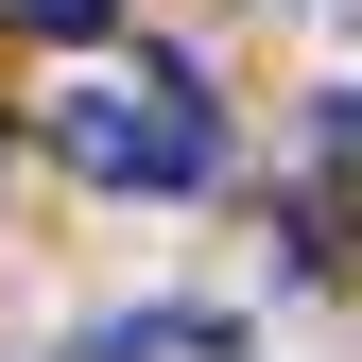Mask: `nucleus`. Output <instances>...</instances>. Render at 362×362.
<instances>
[{"label":"nucleus","instance_id":"nucleus-2","mask_svg":"<svg viewBox=\"0 0 362 362\" xmlns=\"http://www.w3.org/2000/svg\"><path fill=\"white\" fill-rule=\"evenodd\" d=\"M18 35L35 52H86V35H121V0H18Z\"/></svg>","mask_w":362,"mask_h":362},{"label":"nucleus","instance_id":"nucleus-3","mask_svg":"<svg viewBox=\"0 0 362 362\" xmlns=\"http://www.w3.org/2000/svg\"><path fill=\"white\" fill-rule=\"evenodd\" d=\"M328 156H345V173H362V86H328Z\"/></svg>","mask_w":362,"mask_h":362},{"label":"nucleus","instance_id":"nucleus-1","mask_svg":"<svg viewBox=\"0 0 362 362\" xmlns=\"http://www.w3.org/2000/svg\"><path fill=\"white\" fill-rule=\"evenodd\" d=\"M52 156L86 190H207L224 104H207V69H86V86H52Z\"/></svg>","mask_w":362,"mask_h":362}]
</instances>
